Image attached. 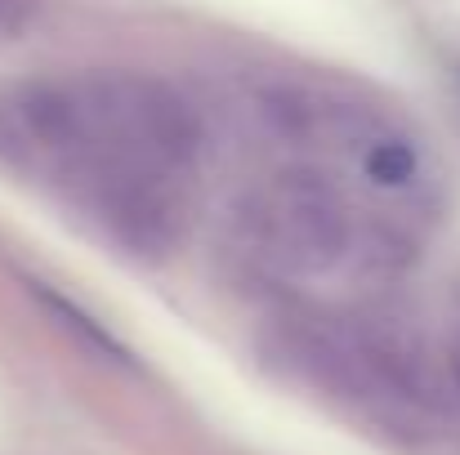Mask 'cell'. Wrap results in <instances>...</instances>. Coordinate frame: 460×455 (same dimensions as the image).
Listing matches in <instances>:
<instances>
[{
  "label": "cell",
  "instance_id": "obj_1",
  "mask_svg": "<svg viewBox=\"0 0 460 455\" xmlns=\"http://www.w3.org/2000/svg\"><path fill=\"white\" fill-rule=\"evenodd\" d=\"M0 170L135 255H165L201 174V121L153 76L76 72L0 94Z\"/></svg>",
  "mask_w": 460,
  "mask_h": 455
},
{
  "label": "cell",
  "instance_id": "obj_2",
  "mask_svg": "<svg viewBox=\"0 0 460 455\" xmlns=\"http://www.w3.org/2000/svg\"><path fill=\"white\" fill-rule=\"evenodd\" d=\"M237 232L269 273L300 286H380L420 246L416 223L300 161H282L242 197Z\"/></svg>",
  "mask_w": 460,
  "mask_h": 455
},
{
  "label": "cell",
  "instance_id": "obj_3",
  "mask_svg": "<svg viewBox=\"0 0 460 455\" xmlns=\"http://www.w3.org/2000/svg\"><path fill=\"white\" fill-rule=\"evenodd\" d=\"M31 13H36V0H0V40L13 36L18 27H27Z\"/></svg>",
  "mask_w": 460,
  "mask_h": 455
}]
</instances>
